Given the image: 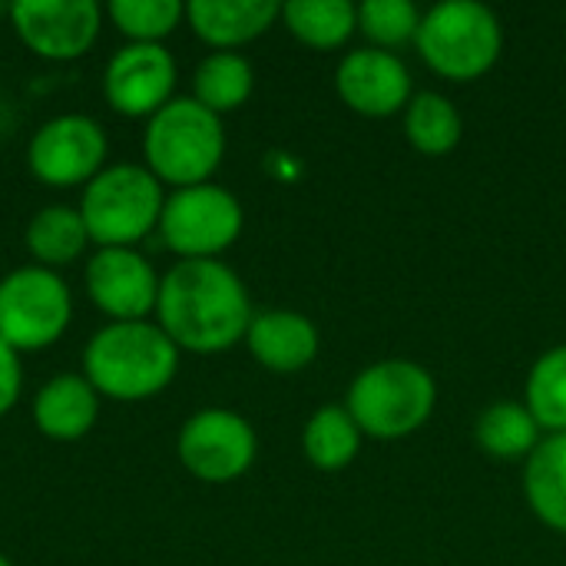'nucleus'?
Masks as SVG:
<instances>
[{
	"mask_svg": "<svg viewBox=\"0 0 566 566\" xmlns=\"http://www.w3.org/2000/svg\"><path fill=\"white\" fill-rule=\"evenodd\" d=\"M0 566H17V564H13V560H10L7 554H0Z\"/></svg>",
	"mask_w": 566,
	"mask_h": 566,
	"instance_id": "nucleus-29",
	"label": "nucleus"
},
{
	"mask_svg": "<svg viewBox=\"0 0 566 566\" xmlns=\"http://www.w3.org/2000/svg\"><path fill=\"white\" fill-rule=\"evenodd\" d=\"M245 345L262 368H269L275 375H292L315 361L318 328L302 312L272 308V312H259L252 318V325L245 332Z\"/></svg>",
	"mask_w": 566,
	"mask_h": 566,
	"instance_id": "nucleus-15",
	"label": "nucleus"
},
{
	"mask_svg": "<svg viewBox=\"0 0 566 566\" xmlns=\"http://www.w3.org/2000/svg\"><path fill=\"white\" fill-rule=\"evenodd\" d=\"M438 401L434 378L415 361H378L368 365L348 388V415L361 434L395 441L428 424Z\"/></svg>",
	"mask_w": 566,
	"mask_h": 566,
	"instance_id": "nucleus-5",
	"label": "nucleus"
},
{
	"mask_svg": "<svg viewBox=\"0 0 566 566\" xmlns=\"http://www.w3.org/2000/svg\"><path fill=\"white\" fill-rule=\"evenodd\" d=\"M302 451L318 471H342L361 451V428L355 424L348 408H318L302 431Z\"/></svg>",
	"mask_w": 566,
	"mask_h": 566,
	"instance_id": "nucleus-21",
	"label": "nucleus"
},
{
	"mask_svg": "<svg viewBox=\"0 0 566 566\" xmlns=\"http://www.w3.org/2000/svg\"><path fill=\"white\" fill-rule=\"evenodd\" d=\"M527 411L541 431L566 434V345L544 352L527 375Z\"/></svg>",
	"mask_w": 566,
	"mask_h": 566,
	"instance_id": "nucleus-25",
	"label": "nucleus"
},
{
	"mask_svg": "<svg viewBox=\"0 0 566 566\" xmlns=\"http://www.w3.org/2000/svg\"><path fill=\"white\" fill-rule=\"evenodd\" d=\"M474 434H478L481 451H488L491 458H501V461L531 458L541 444V424L534 421L527 405H514V401L491 405L478 418Z\"/></svg>",
	"mask_w": 566,
	"mask_h": 566,
	"instance_id": "nucleus-22",
	"label": "nucleus"
},
{
	"mask_svg": "<svg viewBox=\"0 0 566 566\" xmlns=\"http://www.w3.org/2000/svg\"><path fill=\"white\" fill-rule=\"evenodd\" d=\"M156 325L179 352L219 355L239 345L252 325L242 279L219 259H179L159 279Z\"/></svg>",
	"mask_w": 566,
	"mask_h": 566,
	"instance_id": "nucleus-1",
	"label": "nucleus"
},
{
	"mask_svg": "<svg viewBox=\"0 0 566 566\" xmlns=\"http://www.w3.org/2000/svg\"><path fill=\"white\" fill-rule=\"evenodd\" d=\"M408 143L424 156H444L461 143L464 123L458 106L441 93H418L405 113Z\"/></svg>",
	"mask_w": 566,
	"mask_h": 566,
	"instance_id": "nucleus-24",
	"label": "nucleus"
},
{
	"mask_svg": "<svg viewBox=\"0 0 566 566\" xmlns=\"http://www.w3.org/2000/svg\"><path fill=\"white\" fill-rule=\"evenodd\" d=\"M176 86V60L163 43H126L103 70L106 103L129 119L156 116Z\"/></svg>",
	"mask_w": 566,
	"mask_h": 566,
	"instance_id": "nucleus-12",
	"label": "nucleus"
},
{
	"mask_svg": "<svg viewBox=\"0 0 566 566\" xmlns=\"http://www.w3.org/2000/svg\"><path fill=\"white\" fill-rule=\"evenodd\" d=\"M99 418V391L76 371L50 378L33 395V424L50 441H80Z\"/></svg>",
	"mask_w": 566,
	"mask_h": 566,
	"instance_id": "nucleus-16",
	"label": "nucleus"
},
{
	"mask_svg": "<svg viewBox=\"0 0 566 566\" xmlns=\"http://www.w3.org/2000/svg\"><path fill=\"white\" fill-rule=\"evenodd\" d=\"M524 491L531 511L547 527L566 534V434H551L527 458Z\"/></svg>",
	"mask_w": 566,
	"mask_h": 566,
	"instance_id": "nucleus-19",
	"label": "nucleus"
},
{
	"mask_svg": "<svg viewBox=\"0 0 566 566\" xmlns=\"http://www.w3.org/2000/svg\"><path fill=\"white\" fill-rule=\"evenodd\" d=\"M418 50L424 63L448 80L484 76L504 46L494 10L478 0H444L421 17Z\"/></svg>",
	"mask_w": 566,
	"mask_h": 566,
	"instance_id": "nucleus-6",
	"label": "nucleus"
},
{
	"mask_svg": "<svg viewBox=\"0 0 566 566\" xmlns=\"http://www.w3.org/2000/svg\"><path fill=\"white\" fill-rule=\"evenodd\" d=\"M23 242H27V252L33 255L36 265L56 272L86 252L90 232H86V222H83L76 206L53 202V206H43L30 216V222L23 229Z\"/></svg>",
	"mask_w": 566,
	"mask_h": 566,
	"instance_id": "nucleus-18",
	"label": "nucleus"
},
{
	"mask_svg": "<svg viewBox=\"0 0 566 566\" xmlns=\"http://www.w3.org/2000/svg\"><path fill=\"white\" fill-rule=\"evenodd\" d=\"M23 391V365H20V352H13L3 338H0V418L7 411L17 408Z\"/></svg>",
	"mask_w": 566,
	"mask_h": 566,
	"instance_id": "nucleus-28",
	"label": "nucleus"
},
{
	"mask_svg": "<svg viewBox=\"0 0 566 566\" xmlns=\"http://www.w3.org/2000/svg\"><path fill=\"white\" fill-rule=\"evenodd\" d=\"M358 27L385 50L418 36L421 13L408 0H368L358 7Z\"/></svg>",
	"mask_w": 566,
	"mask_h": 566,
	"instance_id": "nucleus-27",
	"label": "nucleus"
},
{
	"mask_svg": "<svg viewBox=\"0 0 566 566\" xmlns=\"http://www.w3.org/2000/svg\"><path fill=\"white\" fill-rule=\"evenodd\" d=\"M226 156L222 116L196 103L192 96H172L143 133V166L176 189L202 186L212 179Z\"/></svg>",
	"mask_w": 566,
	"mask_h": 566,
	"instance_id": "nucleus-3",
	"label": "nucleus"
},
{
	"mask_svg": "<svg viewBox=\"0 0 566 566\" xmlns=\"http://www.w3.org/2000/svg\"><path fill=\"white\" fill-rule=\"evenodd\" d=\"M176 454L202 484H232L255 464L259 438L242 415L229 408H202L179 428Z\"/></svg>",
	"mask_w": 566,
	"mask_h": 566,
	"instance_id": "nucleus-10",
	"label": "nucleus"
},
{
	"mask_svg": "<svg viewBox=\"0 0 566 566\" xmlns=\"http://www.w3.org/2000/svg\"><path fill=\"white\" fill-rule=\"evenodd\" d=\"M179 348L156 322H109L83 348V378L109 401H149L172 385Z\"/></svg>",
	"mask_w": 566,
	"mask_h": 566,
	"instance_id": "nucleus-2",
	"label": "nucleus"
},
{
	"mask_svg": "<svg viewBox=\"0 0 566 566\" xmlns=\"http://www.w3.org/2000/svg\"><path fill=\"white\" fill-rule=\"evenodd\" d=\"M166 206L163 182L143 163H113L83 186L80 216L99 249H136L159 229Z\"/></svg>",
	"mask_w": 566,
	"mask_h": 566,
	"instance_id": "nucleus-4",
	"label": "nucleus"
},
{
	"mask_svg": "<svg viewBox=\"0 0 566 566\" xmlns=\"http://www.w3.org/2000/svg\"><path fill=\"white\" fill-rule=\"evenodd\" d=\"M7 17L23 46L53 63L90 53L103 27L96 0H17L7 7Z\"/></svg>",
	"mask_w": 566,
	"mask_h": 566,
	"instance_id": "nucleus-11",
	"label": "nucleus"
},
{
	"mask_svg": "<svg viewBox=\"0 0 566 566\" xmlns=\"http://www.w3.org/2000/svg\"><path fill=\"white\" fill-rule=\"evenodd\" d=\"M73 318V292L60 272L43 265H20L0 279V338L20 352H43L56 345Z\"/></svg>",
	"mask_w": 566,
	"mask_h": 566,
	"instance_id": "nucleus-7",
	"label": "nucleus"
},
{
	"mask_svg": "<svg viewBox=\"0 0 566 566\" xmlns=\"http://www.w3.org/2000/svg\"><path fill=\"white\" fill-rule=\"evenodd\" d=\"M282 7L275 0H192L186 3V23L199 40L216 50H235L262 36Z\"/></svg>",
	"mask_w": 566,
	"mask_h": 566,
	"instance_id": "nucleus-17",
	"label": "nucleus"
},
{
	"mask_svg": "<svg viewBox=\"0 0 566 566\" xmlns=\"http://www.w3.org/2000/svg\"><path fill=\"white\" fill-rule=\"evenodd\" d=\"M106 129L86 113H60L36 126L27 146V166L36 182L50 189H73L93 182L106 169Z\"/></svg>",
	"mask_w": 566,
	"mask_h": 566,
	"instance_id": "nucleus-9",
	"label": "nucleus"
},
{
	"mask_svg": "<svg viewBox=\"0 0 566 566\" xmlns=\"http://www.w3.org/2000/svg\"><path fill=\"white\" fill-rule=\"evenodd\" d=\"M282 20L302 43L335 50L355 33L358 10L348 0H292L282 7Z\"/></svg>",
	"mask_w": 566,
	"mask_h": 566,
	"instance_id": "nucleus-23",
	"label": "nucleus"
},
{
	"mask_svg": "<svg viewBox=\"0 0 566 566\" xmlns=\"http://www.w3.org/2000/svg\"><path fill=\"white\" fill-rule=\"evenodd\" d=\"M106 17L129 43H163L182 20L186 3L179 0H113Z\"/></svg>",
	"mask_w": 566,
	"mask_h": 566,
	"instance_id": "nucleus-26",
	"label": "nucleus"
},
{
	"mask_svg": "<svg viewBox=\"0 0 566 566\" xmlns=\"http://www.w3.org/2000/svg\"><path fill=\"white\" fill-rule=\"evenodd\" d=\"M338 96L361 116H391L401 106H408L411 93V76L408 66L381 50V46H365L348 53L338 63L335 73Z\"/></svg>",
	"mask_w": 566,
	"mask_h": 566,
	"instance_id": "nucleus-14",
	"label": "nucleus"
},
{
	"mask_svg": "<svg viewBox=\"0 0 566 566\" xmlns=\"http://www.w3.org/2000/svg\"><path fill=\"white\" fill-rule=\"evenodd\" d=\"M159 279L139 249H96L83 272L90 302L109 322H146L159 302Z\"/></svg>",
	"mask_w": 566,
	"mask_h": 566,
	"instance_id": "nucleus-13",
	"label": "nucleus"
},
{
	"mask_svg": "<svg viewBox=\"0 0 566 566\" xmlns=\"http://www.w3.org/2000/svg\"><path fill=\"white\" fill-rule=\"evenodd\" d=\"M242 202L229 189L202 182L166 196L156 232L179 259H219L242 235Z\"/></svg>",
	"mask_w": 566,
	"mask_h": 566,
	"instance_id": "nucleus-8",
	"label": "nucleus"
},
{
	"mask_svg": "<svg viewBox=\"0 0 566 566\" xmlns=\"http://www.w3.org/2000/svg\"><path fill=\"white\" fill-rule=\"evenodd\" d=\"M252 86H255L252 63L235 50H216L196 66L192 99L212 109L216 116H222L239 109L252 96Z\"/></svg>",
	"mask_w": 566,
	"mask_h": 566,
	"instance_id": "nucleus-20",
	"label": "nucleus"
}]
</instances>
